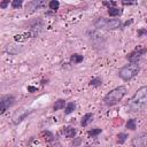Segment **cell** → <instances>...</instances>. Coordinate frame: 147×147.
Returning a JSON list of instances; mask_svg holds the SVG:
<instances>
[{"instance_id":"cell-1","label":"cell","mask_w":147,"mask_h":147,"mask_svg":"<svg viewBox=\"0 0 147 147\" xmlns=\"http://www.w3.org/2000/svg\"><path fill=\"white\" fill-rule=\"evenodd\" d=\"M127 107L131 113L142 111L147 107V85L141 86L136 91V93L129 100Z\"/></svg>"},{"instance_id":"cell-2","label":"cell","mask_w":147,"mask_h":147,"mask_svg":"<svg viewBox=\"0 0 147 147\" xmlns=\"http://www.w3.org/2000/svg\"><path fill=\"white\" fill-rule=\"evenodd\" d=\"M127 90L125 86H118V87H115L114 90L109 91L105 96H103V103L108 107H111V106H115L117 105L126 94Z\"/></svg>"},{"instance_id":"cell-3","label":"cell","mask_w":147,"mask_h":147,"mask_svg":"<svg viewBox=\"0 0 147 147\" xmlns=\"http://www.w3.org/2000/svg\"><path fill=\"white\" fill-rule=\"evenodd\" d=\"M93 24L96 30H116L123 28V22L119 18L98 17Z\"/></svg>"},{"instance_id":"cell-4","label":"cell","mask_w":147,"mask_h":147,"mask_svg":"<svg viewBox=\"0 0 147 147\" xmlns=\"http://www.w3.org/2000/svg\"><path fill=\"white\" fill-rule=\"evenodd\" d=\"M86 36L91 42V45L96 48V49H101V48H105L106 46V37L96 29H90L87 30L86 32Z\"/></svg>"},{"instance_id":"cell-5","label":"cell","mask_w":147,"mask_h":147,"mask_svg":"<svg viewBox=\"0 0 147 147\" xmlns=\"http://www.w3.org/2000/svg\"><path fill=\"white\" fill-rule=\"evenodd\" d=\"M140 71V65L139 63H129L124 67H122L118 71V77L125 82L132 79L136 77Z\"/></svg>"},{"instance_id":"cell-6","label":"cell","mask_w":147,"mask_h":147,"mask_svg":"<svg viewBox=\"0 0 147 147\" xmlns=\"http://www.w3.org/2000/svg\"><path fill=\"white\" fill-rule=\"evenodd\" d=\"M147 53L146 47H137L132 52H130L125 57L130 63H139V60Z\"/></svg>"},{"instance_id":"cell-7","label":"cell","mask_w":147,"mask_h":147,"mask_svg":"<svg viewBox=\"0 0 147 147\" xmlns=\"http://www.w3.org/2000/svg\"><path fill=\"white\" fill-rule=\"evenodd\" d=\"M15 103V96L13 94H6L0 98V114H5Z\"/></svg>"},{"instance_id":"cell-8","label":"cell","mask_w":147,"mask_h":147,"mask_svg":"<svg viewBox=\"0 0 147 147\" xmlns=\"http://www.w3.org/2000/svg\"><path fill=\"white\" fill-rule=\"evenodd\" d=\"M46 5H48V3H46V1H44V0H33V1H30V2L26 3V7H25L26 8V13L31 14V13L38 10V9H42L44 7H46Z\"/></svg>"},{"instance_id":"cell-9","label":"cell","mask_w":147,"mask_h":147,"mask_svg":"<svg viewBox=\"0 0 147 147\" xmlns=\"http://www.w3.org/2000/svg\"><path fill=\"white\" fill-rule=\"evenodd\" d=\"M44 28H45L44 22L38 18V20H36V21H33V22L31 23V25H30V32L32 33L33 37H37V36L44 30Z\"/></svg>"},{"instance_id":"cell-10","label":"cell","mask_w":147,"mask_h":147,"mask_svg":"<svg viewBox=\"0 0 147 147\" xmlns=\"http://www.w3.org/2000/svg\"><path fill=\"white\" fill-rule=\"evenodd\" d=\"M93 117H94L93 113H86L85 115H83V117H82V119H80V125H82L83 127H86L88 124L92 123Z\"/></svg>"},{"instance_id":"cell-11","label":"cell","mask_w":147,"mask_h":147,"mask_svg":"<svg viewBox=\"0 0 147 147\" xmlns=\"http://www.w3.org/2000/svg\"><path fill=\"white\" fill-rule=\"evenodd\" d=\"M76 129L72 127V126H64L62 127V133L67 137V138H75L76 136Z\"/></svg>"},{"instance_id":"cell-12","label":"cell","mask_w":147,"mask_h":147,"mask_svg":"<svg viewBox=\"0 0 147 147\" xmlns=\"http://www.w3.org/2000/svg\"><path fill=\"white\" fill-rule=\"evenodd\" d=\"M107 13L110 17H118L123 14V9L118 8V7H110V8H108Z\"/></svg>"},{"instance_id":"cell-13","label":"cell","mask_w":147,"mask_h":147,"mask_svg":"<svg viewBox=\"0 0 147 147\" xmlns=\"http://www.w3.org/2000/svg\"><path fill=\"white\" fill-rule=\"evenodd\" d=\"M30 38H33V36H32V33L29 31V32H26V33H24V34H17V36H15L14 37V39H15V41H18V42H21V41H25V40H28V39H30Z\"/></svg>"},{"instance_id":"cell-14","label":"cell","mask_w":147,"mask_h":147,"mask_svg":"<svg viewBox=\"0 0 147 147\" xmlns=\"http://www.w3.org/2000/svg\"><path fill=\"white\" fill-rule=\"evenodd\" d=\"M83 60H84V56L78 53H74L70 56V63H74V64H79L80 62H83Z\"/></svg>"},{"instance_id":"cell-15","label":"cell","mask_w":147,"mask_h":147,"mask_svg":"<svg viewBox=\"0 0 147 147\" xmlns=\"http://www.w3.org/2000/svg\"><path fill=\"white\" fill-rule=\"evenodd\" d=\"M65 106H67L65 100H64V99H59V100L55 101V103H54V106H53V109H54L55 111H56V110H61V109H63Z\"/></svg>"},{"instance_id":"cell-16","label":"cell","mask_w":147,"mask_h":147,"mask_svg":"<svg viewBox=\"0 0 147 147\" xmlns=\"http://www.w3.org/2000/svg\"><path fill=\"white\" fill-rule=\"evenodd\" d=\"M76 109V102L71 101V102H68L67 106H65V109H64V115H70L71 113H74Z\"/></svg>"},{"instance_id":"cell-17","label":"cell","mask_w":147,"mask_h":147,"mask_svg":"<svg viewBox=\"0 0 147 147\" xmlns=\"http://www.w3.org/2000/svg\"><path fill=\"white\" fill-rule=\"evenodd\" d=\"M125 126H126V129H129L131 131H134L137 129V121H136V118L127 119V122L125 123Z\"/></svg>"},{"instance_id":"cell-18","label":"cell","mask_w":147,"mask_h":147,"mask_svg":"<svg viewBox=\"0 0 147 147\" xmlns=\"http://www.w3.org/2000/svg\"><path fill=\"white\" fill-rule=\"evenodd\" d=\"M101 132H102V129H100V127H94V129L87 131V136L91 137V138H95V137H98Z\"/></svg>"},{"instance_id":"cell-19","label":"cell","mask_w":147,"mask_h":147,"mask_svg":"<svg viewBox=\"0 0 147 147\" xmlns=\"http://www.w3.org/2000/svg\"><path fill=\"white\" fill-rule=\"evenodd\" d=\"M90 85L91 86H94V87H99L102 85V78L101 77H94L90 80Z\"/></svg>"},{"instance_id":"cell-20","label":"cell","mask_w":147,"mask_h":147,"mask_svg":"<svg viewBox=\"0 0 147 147\" xmlns=\"http://www.w3.org/2000/svg\"><path fill=\"white\" fill-rule=\"evenodd\" d=\"M60 7V2L57 0H52L48 2V8L52 10V11H56Z\"/></svg>"},{"instance_id":"cell-21","label":"cell","mask_w":147,"mask_h":147,"mask_svg":"<svg viewBox=\"0 0 147 147\" xmlns=\"http://www.w3.org/2000/svg\"><path fill=\"white\" fill-rule=\"evenodd\" d=\"M31 113H32V110H29V111H25V113H23L22 115H20V116L17 117V118H15V119H14V124L16 125V124L21 123V122H22V121H23V119H24L25 117H28V116H29V115H30Z\"/></svg>"},{"instance_id":"cell-22","label":"cell","mask_w":147,"mask_h":147,"mask_svg":"<svg viewBox=\"0 0 147 147\" xmlns=\"http://www.w3.org/2000/svg\"><path fill=\"white\" fill-rule=\"evenodd\" d=\"M41 134H42V136L45 137L44 139H45L46 141H48V142H51V141H53V140H54V134H53L52 132L47 131V130L42 131V132H41Z\"/></svg>"},{"instance_id":"cell-23","label":"cell","mask_w":147,"mask_h":147,"mask_svg":"<svg viewBox=\"0 0 147 147\" xmlns=\"http://www.w3.org/2000/svg\"><path fill=\"white\" fill-rule=\"evenodd\" d=\"M127 138H129L127 133H125V132H119V133L117 134V142H118V144H124Z\"/></svg>"},{"instance_id":"cell-24","label":"cell","mask_w":147,"mask_h":147,"mask_svg":"<svg viewBox=\"0 0 147 147\" xmlns=\"http://www.w3.org/2000/svg\"><path fill=\"white\" fill-rule=\"evenodd\" d=\"M22 5H23V1L22 0H13L11 1V8H14V9L21 8Z\"/></svg>"},{"instance_id":"cell-25","label":"cell","mask_w":147,"mask_h":147,"mask_svg":"<svg viewBox=\"0 0 147 147\" xmlns=\"http://www.w3.org/2000/svg\"><path fill=\"white\" fill-rule=\"evenodd\" d=\"M146 34H147V30L144 29V28H141V29H139V30L137 31V36H138L139 38L144 37V36H146Z\"/></svg>"},{"instance_id":"cell-26","label":"cell","mask_w":147,"mask_h":147,"mask_svg":"<svg viewBox=\"0 0 147 147\" xmlns=\"http://www.w3.org/2000/svg\"><path fill=\"white\" fill-rule=\"evenodd\" d=\"M102 3H103V6H107L108 8H110V7H116V5H117V2H115V1H103Z\"/></svg>"},{"instance_id":"cell-27","label":"cell","mask_w":147,"mask_h":147,"mask_svg":"<svg viewBox=\"0 0 147 147\" xmlns=\"http://www.w3.org/2000/svg\"><path fill=\"white\" fill-rule=\"evenodd\" d=\"M8 5H9V0H5V1H1V2H0V8H1V9H6Z\"/></svg>"},{"instance_id":"cell-28","label":"cell","mask_w":147,"mask_h":147,"mask_svg":"<svg viewBox=\"0 0 147 147\" xmlns=\"http://www.w3.org/2000/svg\"><path fill=\"white\" fill-rule=\"evenodd\" d=\"M136 1H122V5L124 6H131V5H136Z\"/></svg>"},{"instance_id":"cell-29","label":"cell","mask_w":147,"mask_h":147,"mask_svg":"<svg viewBox=\"0 0 147 147\" xmlns=\"http://www.w3.org/2000/svg\"><path fill=\"white\" fill-rule=\"evenodd\" d=\"M28 91H29L30 93L37 92V87H34V86H28Z\"/></svg>"},{"instance_id":"cell-30","label":"cell","mask_w":147,"mask_h":147,"mask_svg":"<svg viewBox=\"0 0 147 147\" xmlns=\"http://www.w3.org/2000/svg\"><path fill=\"white\" fill-rule=\"evenodd\" d=\"M132 22H133V20H132V18H131V20H127L125 23H123V28H126V26H127V25H130Z\"/></svg>"},{"instance_id":"cell-31","label":"cell","mask_w":147,"mask_h":147,"mask_svg":"<svg viewBox=\"0 0 147 147\" xmlns=\"http://www.w3.org/2000/svg\"><path fill=\"white\" fill-rule=\"evenodd\" d=\"M145 5H147V2H145Z\"/></svg>"},{"instance_id":"cell-32","label":"cell","mask_w":147,"mask_h":147,"mask_svg":"<svg viewBox=\"0 0 147 147\" xmlns=\"http://www.w3.org/2000/svg\"><path fill=\"white\" fill-rule=\"evenodd\" d=\"M85 147H90V146H85Z\"/></svg>"},{"instance_id":"cell-33","label":"cell","mask_w":147,"mask_h":147,"mask_svg":"<svg viewBox=\"0 0 147 147\" xmlns=\"http://www.w3.org/2000/svg\"><path fill=\"white\" fill-rule=\"evenodd\" d=\"M146 22H147V18H146Z\"/></svg>"}]
</instances>
